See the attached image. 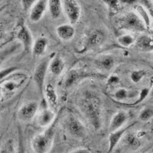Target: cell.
Returning a JSON list of instances; mask_svg holds the SVG:
<instances>
[{
    "instance_id": "1",
    "label": "cell",
    "mask_w": 153,
    "mask_h": 153,
    "mask_svg": "<svg viewBox=\"0 0 153 153\" xmlns=\"http://www.w3.org/2000/svg\"><path fill=\"white\" fill-rule=\"evenodd\" d=\"M80 110L94 128L98 129L101 126V106L99 98L94 96H87L80 101Z\"/></svg>"
},
{
    "instance_id": "2",
    "label": "cell",
    "mask_w": 153,
    "mask_h": 153,
    "mask_svg": "<svg viewBox=\"0 0 153 153\" xmlns=\"http://www.w3.org/2000/svg\"><path fill=\"white\" fill-rule=\"evenodd\" d=\"M115 26L118 30H125L133 32H144L146 25L140 16L134 12H126L115 20Z\"/></svg>"
},
{
    "instance_id": "3",
    "label": "cell",
    "mask_w": 153,
    "mask_h": 153,
    "mask_svg": "<svg viewBox=\"0 0 153 153\" xmlns=\"http://www.w3.org/2000/svg\"><path fill=\"white\" fill-rule=\"evenodd\" d=\"M55 131L50 126L36 136L31 140V149L34 153H49L54 145Z\"/></svg>"
},
{
    "instance_id": "4",
    "label": "cell",
    "mask_w": 153,
    "mask_h": 153,
    "mask_svg": "<svg viewBox=\"0 0 153 153\" xmlns=\"http://www.w3.org/2000/svg\"><path fill=\"white\" fill-rule=\"evenodd\" d=\"M63 126L71 136L76 139H84L87 135V127L73 114H69L65 117Z\"/></svg>"
},
{
    "instance_id": "5",
    "label": "cell",
    "mask_w": 153,
    "mask_h": 153,
    "mask_svg": "<svg viewBox=\"0 0 153 153\" xmlns=\"http://www.w3.org/2000/svg\"><path fill=\"white\" fill-rule=\"evenodd\" d=\"M50 57H45L42 58L37 65L33 74V80L35 85L38 88V91L42 96L44 95V90H45V81L47 72L48 71L49 63L51 61Z\"/></svg>"
},
{
    "instance_id": "6",
    "label": "cell",
    "mask_w": 153,
    "mask_h": 153,
    "mask_svg": "<svg viewBox=\"0 0 153 153\" xmlns=\"http://www.w3.org/2000/svg\"><path fill=\"white\" fill-rule=\"evenodd\" d=\"M63 11L71 25H75L78 22L81 16V7L75 0H64L62 1Z\"/></svg>"
},
{
    "instance_id": "7",
    "label": "cell",
    "mask_w": 153,
    "mask_h": 153,
    "mask_svg": "<svg viewBox=\"0 0 153 153\" xmlns=\"http://www.w3.org/2000/svg\"><path fill=\"white\" fill-rule=\"evenodd\" d=\"M39 110V106L35 101H30L21 106L18 112V117L22 122H30L35 117Z\"/></svg>"
},
{
    "instance_id": "8",
    "label": "cell",
    "mask_w": 153,
    "mask_h": 153,
    "mask_svg": "<svg viewBox=\"0 0 153 153\" xmlns=\"http://www.w3.org/2000/svg\"><path fill=\"white\" fill-rule=\"evenodd\" d=\"M35 118V123L37 126L48 128L54 122L55 113L51 108L44 107L42 110H38Z\"/></svg>"
},
{
    "instance_id": "9",
    "label": "cell",
    "mask_w": 153,
    "mask_h": 153,
    "mask_svg": "<svg viewBox=\"0 0 153 153\" xmlns=\"http://www.w3.org/2000/svg\"><path fill=\"white\" fill-rule=\"evenodd\" d=\"M105 40V35L103 32L97 29L91 31L87 34L84 43V48L86 50L96 48L103 45Z\"/></svg>"
},
{
    "instance_id": "10",
    "label": "cell",
    "mask_w": 153,
    "mask_h": 153,
    "mask_svg": "<svg viewBox=\"0 0 153 153\" xmlns=\"http://www.w3.org/2000/svg\"><path fill=\"white\" fill-rule=\"evenodd\" d=\"M48 1L38 0L36 1L29 12V19L32 22H38L43 18L48 9Z\"/></svg>"
},
{
    "instance_id": "11",
    "label": "cell",
    "mask_w": 153,
    "mask_h": 153,
    "mask_svg": "<svg viewBox=\"0 0 153 153\" xmlns=\"http://www.w3.org/2000/svg\"><path fill=\"white\" fill-rule=\"evenodd\" d=\"M17 38L23 45L25 51H26L27 52L31 51L34 44L33 37L26 25H20L17 34Z\"/></svg>"
},
{
    "instance_id": "12",
    "label": "cell",
    "mask_w": 153,
    "mask_h": 153,
    "mask_svg": "<svg viewBox=\"0 0 153 153\" xmlns=\"http://www.w3.org/2000/svg\"><path fill=\"white\" fill-rule=\"evenodd\" d=\"M127 120H128V115L125 111L120 110L115 113L112 117L110 126H109L110 133L123 128V126L126 124Z\"/></svg>"
},
{
    "instance_id": "13",
    "label": "cell",
    "mask_w": 153,
    "mask_h": 153,
    "mask_svg": "<svg viewBox=\"0 0 153 153\" xmlns=\"http://www.w3.org/2000/svg\"><path fill=\"white\" fill-rule=\"evenodd\" d=\"M57 35L63 41L72 40L75 35V29L71 24H63L56 28Z\"/></svg>"
},
{
    "instance_id": "14",
    "label": "cell",
    "mask_w": 153,
    "mask_h": 153,
    "mask_svg": "<svg viewBox=\"0 0 153 153\" xmlns=\"http://www.w3.org/2000/svg\"><path fill=\"white\" fill-rule=\"evenodd\" d=\"M127 129H128V127H124V128H122V129H119L117 131L110 132V135H109V138H108V140H109L108 153H111L114 150V149L117 147L119 143L123 138Z\"/></svg>"
},
{
    "instance_id": "15",
    "label": "cell",
    "mask_w": 153,
    "mask_h": 153,
    "mask_svg": "<svg viewBox=\"0 0 153 153\" xmlns=\"http://www.w3.org/2000/svg\"><path fill=\"white\" fill-rule=\"evenodd\" d=\"M65 61L59 56H55L51 59L48 66V71L54 76H60L65 71Z\"/></svg>"
},
{
    "instance_id": "16",
    "label": "cell",
    "mask_w": 153,
    "mask_h": 153,
    "mask_svg": "<svg viewBox=\"0 0 153 153\" xmlns=\"http://www.w3.org/2000/svg\"><path fill=\"white\" fill-rule=\"evenodd\" d=\"M95 65L100 69L110 71L115 65L114 57L111 55H102L97 57L94 61Z\"/></svg>"
},
{
    "instance_id": "17",
    "label": "cell",
    "mask_w": 153,
    "mask_h": 153,
    "mask_svg": "<svg viewBox=\"0 0 153 153\" xmlns=\"http://www.w3.org/2000/svg\"><path fill=\"white\" fill-rule=\"evenodd\" d=\"M48 44V41L47 38H43V37L37 38L34 42L32 49H31V52H32L33 56L40 57V56L43 55L47 49Z\"/></svg>"
},
{
    "instance_id": "18",
    "label": "cell",
    "mask_w": 153,
    "mask_h": 153,
    "mask_svg": "<svg viewBox=\"0 0 153 153\" xmlns=\"http://www.w3.org/2000/svg\"><path fill=\"white\" fill-rule=\"evenodd\" d=\"M44 96L49 106H53V107L57 106L58 97H57V91L52 84H46L44 90Z\"/></svg>"
},
{
    "instance_id": "19",
    "label": "cell",
    "mask_w": 153,
    "mask_h": 153,
    "mask_svg": "<svg viewBox=\"0 0 153 153\" xmlns=\"http://www.w3.org/2000/svg\"><path fill=\"white\" fill-rule=\"evenodd\" d=\"M87 76H89V74H85L84 71H81L80 70H71L68 74L66 79H65V87L68 88L71 87L80 79H82L83 77H86Z\"/></svg>"
},
{
    "instance_id": "20",
    "label": "cell",
    "mask_w": 153,
    "mask_h": 153,
    "mask_svg": "<svg viewBox=\"0 0 153 153\" xmlns=\"http://www.w3.org/2000/svg\"><path fill=\"white\" fill-rule=\"evenodd\" d=\"M49 12L53 19H57L61 17L63 12L62 1L61 0H49L48 4Z\"/></svg>"
},
{
    "instance_id": "21",
    "label": "cell",
    "mask_w": 153,
    "mask_h": 153,
    "mask_svg": "<svg viewBox=\"0 0 153 153\" xmlns=\"http://www.w3.org/2000/svg\"><path fill=\"white\" fill-rule=\"evenodd\" d=\"M18 48L19 45L17 44H12L7 47L4 48L2 51H0V66L5 60H7L10 56L16 53V51L18 50Z\"/></svg>"
},
{
    "instance_id": "22",
    "label": "cell",
    "mask_w": 153,
    "mask_h": 153,
    "mask_svg": "<svg viewBox=\"0 0 153 153\" xmlns=\"http://www.w3.org/2000/svg\"><path fill=\"white\" fill-rule=\"evenodd\" d=\"M136 45L143 50H151L153 48V39L147 35H141L136 40Z\"/></svg>"
},
{
    "instance_id": "23",
    "label": "cell",
    "mask_w": 153,
    "mask_h": 153,
    "mask_svg": "<svg viewBox=\"0 0 153 153\" xmlns=\"http://www.w3.org/2000/svg\"><path fill=\"white\" fill-rule=\"evenodd\" d=\"M136 11H137V14L140 16L143 22H144L145 25L147 28H149L150 23H151V20H150V16L149 15V12H147L146 8L141 5H139L136 6Z\"/></svg>"
},
{
    "instance_id": "24",
    "label": "cell",
    "mask_w": 153,
    "mask_h": 153,
    "mask_svg": "<svg viewBox=\"0 0 153 153\" xmlns=\"http://www.w3.org/2000/svg\"><path fill=\"white\" fill-rule=\"evenodd\" d=\"M117 42L122 47L129 48L136 42V40L131 35H122L117 38Z\"/></svg>"
},
{
    "instance_id": "25",
    "label": "cell",
    "mask_w": 153,
    "mask_h": 153,
    "mask_svg": "<svg viewBox=\"0 0 153 153\" xmlns=\"http://www.w3.org/2000/svg\"><path fill=\"white\" fill-rule=\"evenodd\" d=\"M153 117V106H146L140 112L139 119L143 122H147Z\"/></svg>"
},
{
    "instance_id": "26",
    "label": "cell",
    "mask_w": 153,
    "mask_h": 153,
    "mask_svg": "<svg viewBox=\"0 0 153 153\" xmlns=\"http://www.w3.org/2000/svg\"><path fill=\"white\" fill-rule=\"evenodd\" d=\"M123 138H125L126 144H127V146H129L130 148L136 149L139 146V139L136 136H134L132 134H129L125 137L123 136Z\"/></svg>"
},
{
    "instance_id": "27",
    "label": "cell",
    "mask_w": 153,
    "mask_h": 153,
    "mask_svg": "<svg viewBox=\"0 0 153 153\" xmlns=\"http://www.w3.org/2000/svg\"><path fill=\"white\" fill-rule=\"evenodd\" d=\"M130 94H131L129 93V91H127L126 89L120 88L115 92L114 97L115 99L117 100H125L127 98L130 97Z\"/></svg>"
},
{
    "instance_id": "28",
    "label": "cell",
    "mask_w": 153,
    "mask_h": 153,
    "mask_svg": "<svg viewBox=\"0 0 153 153\" xmlns=\"http://www.w3.org/2000/svg\"><path fill=\"white\" fill-rule=\"evenodd\" d=\"M20 86H21V84H19L16 81H13V80L4 81V83L2 84V87L5 89V91L7 92H12V91H16Z\"/></svg>"
},
{
    "instance_id": "29",
    "label": "cell",
    "mask_w": 153,
    "mask_h": 153,
    "mask_svg": "<svg viewBox=\"0 0 153 153\" xmlns=\"http://www.w3.org/2000/svg\"><path fill=\"white\" fill-rule=\"evenodd\" d=\"M146 75V71L145 70H139L134 71L131 73L130 78L133 83H138Z\"/></svg>"
},
{
    "instance_id": "30",
    "label": "cell",
    "mask_w": 153,
    "mask_h": 153,
    "mask_svg": "<svg viewBox=\"0 0 153 153\" xmlns=\"http://www.w3.org/2000/svg\"><path fill=\"white\" fill-rule=\"evenodd\" d=\"M18 69H19V68H17V67H10V68H5V69L0 71V83L3 81L6 77L10 76L12 73L16 71Z\"/></svg>"
},
{
    "instance_id": "31",
    "label": "cell",
    "mask_w": 153,
    "mask_h": 153,
    "mask_svg": "<svg viewBox=\"0 0 153 153\" xmlns=\"http://www.w3.org/2000/svg\"><path fill=\"white\" fill-rule=\"evenodd\" d=\"M106 5H108V8L112 12H117V9H119V5H120V1H113V0H106V1H103Z\"/></svg>"
},
{
    "instance_id": "32",
    "label": "cell",
    "mask_w": 153,
    "mask_h": 153,
    "mask_svg": "<svg viewBox=\"0 0 153 153\" xmlns=\"http://www.w3.org/2000/svg\"><path fill=\"white\" fill-rule=\"evenodd\" d=\"M17 153H27L26 148H25V146L24 144V140H23L22 135V132H20V131H19V144H18Z\"/></svg>"
},
{
    "instance_id": "33",
    "label": "cell",
    "mask_w": 153,
    "mask_h": 153,
    "mask_svg": "<svg viewBox=\"0 0 153 153\" xmlns=\"http://www.w3.org/2000/svg\"><path fill=\"white\" fill-rule=\"evenodd\" d=\"M35 2L36 1H35V0H23V1H21V3L25 11H26V12L29 11L30 12V10L34 5V4L35 3Z\"/></svg>"
},
{
    "instance_id": "34",
    "label": "cell",
    "mask_w": 153,
    "mask_h": 153,
    "mask_svg": "<svg viewBox=\"0 0 153 153\" xmlns=\"http://www.w3.org/2000/svg\"><path fill=\"white\" fill-rule=\"evenodd\" d=\"M143 2H144L146 10L149 12V16L153 20V2H151V1H144Z\"/></svg>"
},
{
    "instance_id": "35",
    "label": "cell",
    "mask_w": 153,
    "mask_h": 153,
    "mask_svg": "<svg viewBox=\"0 0 153 153\" xmlns=\"http://www.w3.org/2000/svg\"><path fill=\"white\" fill-rule=\"evenodd\" d=\"M149 91L148 89L147 88L143 89V91H141V93H140V99H139V102L143 100H144L145 98L149 95Z\"/></svg>"
},
{
    "instance_id": "36",
    "label": "cell",
    "mask_w": 153,
    "mask_h": 153,
    "mask_svg": "<svg viewBox=\"0 0 153 153\" xmlns=\"http://www.w3.org/2000/svg\"><path fill=\"white\" fill-rule=\"evenodd\" d=\"M71 153H91V150L86 148H80L71 152Z\"/></svg>"
},
{
    "instance_id": "37",
    "label": "cell",
    "mask_w": 153,
    "mask_h": 153,
    "mask_svg": "<svg viewBox=\"0 0 153 153\" xmlns=\"http://www.w3.org/2000/svg\"><path fill=\"white\" fill-rule=\"evenodd\" d=\"M0 153H12V149L9 147H5L0 150Z\"/></svg>"
},
{
    "instance_id": "38",
    "label": "cell",
    "mask_w": 153,
    "mask_h": 153,
    "mask_svg": "<svg viewBox=\"0 0 153 153\" xmlns=\"http://www.w3.org/2000/svg\"><path fill=\"white\" fill-rule=\"evenodd\" d=\"M149 94H150V96H151V97H153V86H152V87L151 91H149Z\"/></svg>"
},
{
    "instance_id": "39",
    "label": "cell",
    "mask_w": 153,
    "mask_h": 153,
    "mask_svg": "<svg viewBox=\"0 0 153 153\" xmlns=\"http://www.w3.org/2000/svg\"><path fill=\"white\" fill-rule=\"evenodd\" d=\"M152 60H153V54H152Z\"/></svg>"
},
{
    "instance_id": "40",
    "label": "cell",
    "mask_w": 153,
    "mask_h": 153,
    "mask_svg": "<svg viewBox=\"0 0 153 153\" xmlns=\"http://www.w3.org/2000/svg\"><path fill=\"white\" fill-rule=\"evenodd\" d=\"M0 112H1V110H0Z\"/></svg>"
}]
</instances>
